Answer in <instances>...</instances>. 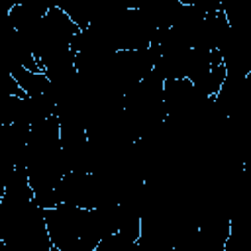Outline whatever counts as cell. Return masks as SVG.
I'll return each instance as SVG.
<instances>
[{"instance_id": "6da1fadb", "label": "cell", "mask_w": 251, "mask_h": 251, "mask_svg": "<svg viewBox=\"0 0 251 251\" xmlns=\"http://www.w3.org/2000/svg\"><path fill=\"white\" fill-rule=\"evenodd\" d=\"M14 80L18 82V86L27 94V96H35V94H43L51 90V80L47 78L45 73H37V71H29L22 65H14L8 71Z\"/></svg>"}]
</instances>
